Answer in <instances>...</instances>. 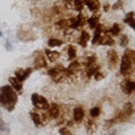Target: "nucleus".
<instances>
[{
    "mask_svg": "<svg viewBox=\"0 0 135 135\" xmlns=\"http://www.w3.org/2000/svg\"><path fill=\"white\" fill-rule=\"evenodd\" d=\"M114 134H115V132H113V133H111L110 135H114Z\"/></svg>",
    "mask_w": 135,
    "mask_h": 135,
    "instance_id": "58836bf2",
    "label": "nucleus"
},
{
    "mask_svg": "<svg viewBox=\"0 0 135 135\" xmlns=\"http://www.w3.org/2000/svg\"><path fill=\"white\" fill-rule=\"evenodd\" d=\"M84 3L88 6L90 11H96L100 9V3L98 0H84Z\"/></svg>",
    "mask_w": 135,
    "mask_h": 135,
    "instance_id": "0eeeda50",
    "label": "nucleus"
},
{
    "mask_svg": "<svg viewBox=\"0 0 135 135\" xmlns=\"http://www.w3.org/2000/svg\"><path fill=\"white\" fill-rule=\"evenodd\" d=\"M32 72V69L30 68H27L26 69H19L15 71V76L19 81H24L27 78L29 77V75Z\"/></svg>",
    "mask_w": 135,
    "mask_h": 135,
    "instance_id": "20e7f679",
    "label": "nucleus"
},
{
    "mask_svg": "<svg viewBox=\"0 0 135 135\" xmlns=\"http://www.w3.org/2000/svg\"><path fill=\"white\" fill-rule=\"evenodd\" d=\"M123 112L127 117H129L132 116V114H133V105H132L131 102H127V103L125 104L124 110H123Z\"/></svg>",
    "mask_w": 135,
    "mask_h": 135,
    "instance_id": "2eb2a0df",
    "label": "nucleus"
},
{
    "mask_svg": "<svg viewBox=\"0 0 135 135\" xmlns=\"http://www.w3.org/2000/svg\"><path fill=\"white\" fill-rule=\"evenodd\" d=\"M1 36H3V33L0 31V37H1Z\"/></svg>",
    "mask_w": 135,
    "mask_h": 135,
    "instance_id": "4c0bfd02",
    "label": "nucleus"
},
{
    "mask_svg": "<svg viewBox=\"0 0 135 135\" xmlns=\"http://www.w3.org/2000/svg\"><path fill=\"white\" fill-rule=\"evenodd\" d=\"M86 127H87V131L89 132V133H92L96 130V124L93 121L89 120L88 123H86Z\"/></svg>",
    "mask_w": 135,
    "mask_h": 135,
    "instance_id": "f3484780",
    "label": "nucleus"
},
{
    "mask_svg": "<svg viewBox=\"0 0 135 135\" xmlns=\"http://www.w3.org/2000/svg\"><path fill=\"white\" fill-rule=\"evenodd\" d=\"M120 44H121V46H123V47H126L127 46V44H128V38H127V36L126 35H122Z\"/></svg>",
    "mask_w": 135,
    "mask_h": 135,
    "instance_id": "c85d7f7f",
    "label": "nucleus"
},
{
    "mask_svg": "<svg viewBox=\"0 0 135 135\" xmlns=\"http://www.w3.org/2000/svg\"><path fill=\"white\" fill-rule=\"evenodd\" d=\"M56 25L58 26L59 28H66V27L69 26V22L66 19H60L59 21L56 23Z\"/></svg>",
    "mask_w": 135,
    "mask_h": 135,
    "instance_id": "a878e982",
    "label": "nucleus"
},
{
    "mask_svg": "<svg viewBox=\"0 0 135 135\" xmlns=\"http://www.w3.org/2000/svg\"><path fill=\"white\" fill-rule=\"evenodd\" d=\"M30 117H31L34 123H35L36 126H39L40 124V118L39 114H37L36 112H30Z\"/></svg>",
    "mask_w": 135,
    "mask_h": 135,
    "instance_id": "412c9836",
    "label": "nucleus"
},
{
    "mask_svg": "<svg viewBox=\"0 0 135 135\" xmlns=\"http://www.w3.org/2000/svg\"><path fill=\"white\" fill-rule=\"evenodd\" d=\"M133 62H132L126 56H123V59H122L121 69H120L121 73L124 74V75L129 73L131 71L133 70Z\"/></svg>",
    "mask_w": 135,
    "mask_h": 135,
    "instance_id": "f03ea898",
    "label": "nucleus"
},
{
    "mask_svg": "<svg viewBox=\"0 0 135 135\" xmlns=\"http://www.w3.org/2000/svg\"><path fill=\"white\" fill-rule=\"evenodd\" d=\"M121 86L123 88V90L125 93L130 94L133 92L135 89V83L131 80H125L123 83V84H121Z\"/></svg>",
    "mask_w": 135,
    "mask_h": 135,
    "instance_id": "39448f33",
    "label": "nucleus"
},
{
    "mask_svg": "<svg viewBox=\"0 0 135 135\" xmlns=\"http://www.w3.org/2000/svg\"><path fill=\"white\" fill-rule=\"evenodd\" d=\"M98 20H99V16H92L91 18H90L89 19L87 20L88 23L90 26L91 29H94L96 28V26L98 25Z\"/></svg>",
    "mask_w": 135,
    "mask_h": 135,
    "instance_id": "dca6fc26",
    "label": "nucleus"
},
{
    "mask_svg": "<svg viewBox=\"0 0 135 135\" xmlns=\"http://www.w3.org/2000/svg\"><path fill=\"white\" fill-rule=\"evenodd\" d=\"M34 65L36 69H40V68H47V63L46 61L42 55H38L35 59V62H34Z\"/></svg>",
    "mask_w": 135,
    "mask_h": 135,
    "instance_id": "423d86ee",
    "label": "nucleus"
},
{
    "mask_svg": "<svg viewBox=\"0 0 135 135\" xmlns=\"http://www.w3.org/2000/svg\"><path fill=\"white\" fill-rule=\"evenodd\" d=\"M98 44H101V45H106V46H112L114 44V40H113V39L111 38V36H107L106 34V35L103 36H100Z\"/></svg>",
    "mask_w": 135,
    "mask_h": 135,
    "instance_id": "9b49d317",
    "label": "nucleus"
},
{
    "mask_svg": "<svg viewBox=\"0 0 135 135\" xmlns=\"http://www.w3.org/2000/svg\"><path fill=\"white\" fill-rule=\"evenodd\" d=\"M76 21H77L78 24H79V26H83L84 24H85L86 19L84 18V16L81 15V14H79V15H78V17L76 18Z\"/></svg>",
    "mask_w": 135,
    "mask_h": 135,
    "instance_id": "cd10ccee",
    "label": "nucleus"
},
{
    "mask_svg": "<svg viewBox=\"0 0 135 135\" xmlns=\"http://www.w3.org/2000/svg\"><path fill=\"white\" fill-rule=\"evenodd\" d=\"M123 21L125 23H127L132 28L134 29L135 27V20H134V12H130L127 14L126 18L124 19Z\"/></svg>",
    "mask_w": 135,
    "mask_h": 135,
    "instance_id": "f8f14e48",
    "label": "nucleus"
},
{
    "mask_svg": "<svg viewBox=\"0 0 135 135\" xmlns=\"http://www.w3.org/2000/svg\"><path fill=\"white\" fill-rule=\"evenodd\" d=\"M107 57H108V65H109L111 69H116L118 63V55L116 52V51L114 50H110L107 52Z\"/></svg>",
    "mask_w": 135,
    "mask_h": 135,
    "instance_id": "7ed1b4c3",
    "label": "nucleus"
},
{
    "mask_svg": "<svg viewBox=\"0 0 135 135\" xmlns=\"http://www.w3.org/2000/svg\"><path fill=\"white\" fill-rule=\"evenodd\" d=\"M109 9H110V5L109 4H106V5H104V7H103V9H104L105 12H108Z\"/></svg>",
    "mask_w": 135,
    "mask_h": 135,
    "instance_id": "c9c22d12",
    "label": "nucleus"
},
{
    "mask_svg": "<svg viewBox=\"0 0 135 135\" xmlns=\"http://www.w3.org/2000/svg\"><path fill=\"white\" fill-rule=\"evenodd\" d=\"M46 56L48 57V59L51 61V62H54L59 58L60 57V54L59 52H54V51H50V50H46Z\"/></svg>",
    "mask_w": 135,
    "mask_h": 135,
    "instance_id": "4468645a",
    "label": "nucleus"
},
{
    "mask_svg": "<svg viewBox=\"0 0 135 135\" xmlns=\"http://www.w3.org/2000/svg\"><path fill=\"white\" fill-rule=\"evenodd\" d=\"M90 35H89V33L86 32V31H82L81 32V36H80V39H82L84 40V42H88V40H90Z\"/></svg>",
    "mask_w": 135,
    "mask_h": 135,
    "instance_id": "473e14b6",
    "label": "nucleus"
},
{
    "mask_svg": "<svg viewBox=\"0 0 135 135\" xmlns=\"http://www.w3.org/2000/svg\"><path fill=\"white\" fill-rule=\"evenodd\" d=\"M65 1H66L67 3H71L72 1H73V0H65Z\"/></svg>",
    "mask_w": 135,
    "mask_h": 135,
    "instance_id": "e433bc0d",
    "label": "nucleus"
},
{
    "mask_svg": "<svg viewBox=\"0 0 135 135\" xmlns=\"http://www.w3.org/2000/svg\"><path fill=\"white\" fill-rule=\"evenodd\" d=\"M18 101V96L10 85L0 88V106L9 111H12Z\"/></svg>",
    "mask_w": 135,
    "mask_h": 135,
    "instance_id": "f257e3e1",
    "label": "nucleus"
},
{
    "mask_svg": "<svg viewBox=\"0 0 135 135\" xmlns=\"http://www.w3.org/2000/svg\"><path fill=\"white\" fill-rule=\"evenodd\" d=\"M100 109L97 106L93 107L92 109L90 110V115H91V117H97L100 115Z\"/></svg>",
    "mask_w": 135,
    "mask_h": 135,
    "instance_id": "bb28decb",
    "label": "nucleus"
},
{
    "mask_svg": "<svg viewBox=\"0 0 135 135\" xmlns=\"http://www.w3.org/2000/svg\"><path fill=\"white\" fill-rule=\"evenodd\" d=\"M124 56H126L127 57H128L132 62L134 63L135 61V52L132 49H127L124 52Z\"/></svg>",
    "mask_w": 135,
    "mask_h": 135,
    "instance_id": "6ab92c4d",
    "label": "nucleus"
},
{
    "mask_svg": "<svg viewBox=\"0 0 135 135\" xmlns=\"http://www.w3.org/2000/svg\"><path fill=\"white\" fill-rule=\"evenodd\" d=\"M108 31H109L112 36H117L121 31V28H120V26L118 24H114L113 26L111 27Z\"/></svg>",
    "mask_w": 135,
    "mask_h": 135,
    "instance_id": "a211bd4d",
    "label": "nucleus"
},
{
    "mask_svg": "<svg viewBox=\"0 0 135 135\" xmlns=\"http://www.w3.org/2000/svg\"><path fill=\"white\" fill-rule=\"evenodd\" d=\"M99 69H100L99 66H92V67L89 68V70H88V73H87V76L90 78V76L94 75L96 72H98Z\"/></svg>",
    "mask_w": 135,
    "mask_h": 135,
    "instance_id": "b1692460",
    "label": "nucleus"
},
{
    "mask_svg": "<svg viewBox=\"0 0 135 135\" xmlns=\"http://www.w3.org/2000/svg\"><path fill=\"white\" fill-rule=\"evenodd\" d=\"M38 99H39V95L36 93H34L31 96V101L34 106H36L37 103H38Z\"/></svg>",
    "mask_w": 135,
    "mask_h": 135,
    "instance_id": "7c9ffc66",
    "label": "nucleus"
},
{
    "mask_svg": "<svg viewBox=\"0 0 135 135\" xmlns=\"http://www.w3.org/2000/svg\"><path fill=\"white\" fill-rule=\"evenodd\" d=\"M36 107L38 108V109H48L49 106H48V104H47V100L46 98L39 96L38 103H37Z\"/></svg>",
    "mask_w": 135,
    "mask_h": 135,
    "instance_id": "ddd939ff",
    "label": "nucleus"
},
{
    "mask_svg": "<svg viewBox=\"0 0 135 135\" xmlns=\"http://www.w3.org/2000/svg\"><path fill=\"white\" fill-rule=\"evenodd\" d=\"M94 75H95V79H96V80H97V81H99L105 78V74L102 73H99V72H96Z\"/></svg>",
    "mask_w": 135,
    "mask_h": 135,
    "instance_id": "72a5a7b5",
    "label": "nucleus"
},
{
    "mask_svg": "<svg viewBox=\"0 0 135 135\" xmlns=\"http://www.w3.org/2000/svg\"><path fill=\"white\" fill-rule=\"evenodd\" d=\"M73 1H74V4H75V9L78 10V11H80L83 9L84 0H73Z\"/></svg>",
    "mask_w": 135,
    "mask_h": 135,
    "instance_id": "393cba45",
    "label": "nucleus"
},
{
    "mask_svg": "<svg viewBox=\"0 0 135 135\" xmlns=\"http://www.w3.org/2000/svg\"><path fill=\"white\" fill-rule=\"evenodd\" d=\"M121 7H122V4H121V2H120V0H119V1H118L117 3H115V4L113 5V7H112V8H113V9H120Z\"/></svg>",
    "mask_w": 135,
    "mask_h": 135,
    "instance_id": "f704fd0d",
    "label": "nucleus"
},
{
    "mask_svg": "<svg viewBox=\"0 0 135 135\" xmlns=\"http://www.w3.org/2000/svg\"><path fill=\"white\" fill-rule=\"evenodd\" d=\"M9 83L11 84V87L13 89H15L17 91H20L22 90V82L19 81L17 78H14V77H10L9 79Z\"/></svg>",
    "mask_w": 135,
    "mask_h": 135,
    "instance_id": "6e6552de",
    "label": "nucleus"
},
{
    "mask_svg": "<svg viewBox=\"0 0 135 135\" xmlns=\"http://www.w3.org/2000/svg\"><path fill=\"white\" fill-rule=\"evenodd\" d=\"M96 57L95 56H90L87 58V61L85 63V66L86 68H90L94 65V63H96Z\"/></svg>",
    "mask_w": 135,
    "mask_h": 135,
    "instance_id": "4be33fe9",
    "label": "nucleus"
},
{
    "mask_svg": "<svg viewBox=\"0 0 135 135\" xmlns=\"http://www.w3.org/2000/svg\"><path fill=\"white\" fill-rule=\"evenodd\" d=\"M48 111H49V115L52 118H57L59 116V107L57 104H52L51 106L48 107Z\"/></svg>",
    "mask_w": 135,
    "mask_h": 135,
    "instance_id": "9d476101",
    "label": "nucleus"
},
{
    "mask_svg": "<svg viewBox=\"0 0 135 135\" xmlns=\"http://www.w3.org/2000/svg\"><path fill=\"white\" fill-rule=\"evenodd\" d=\"M63 44V42L62 40H60L58 39H50L48 40V46H52V47H54V46H60L61 45Z\"/></svg>",
    "mask_w": 135,
    "mask_h": 135,
    "instance_id": "aec40b11",
    "label": "nucleus"
},
{
    "mask_svg": "<svg viewBox=\"0 0 135 135\" xmlns=\"http://www.w3.org/2000/svg\"><path fill=\"white\" fill-rule=\"evenodd\" d=\"M84 116V111L82 107L78 106L73 110V118L76 122H80Z\"/></svg>",
    "mask_w": 135,
    "mask_h": 135,
    "instance_id": "1a4fd4ad",
    "label": "nucleus"
},
{
    "mask_svg": "<svg viewBox=\"0 0 135 135\" xmlns=\"http://www.w3.org/2000/svg\"><path fill=\"white\" fill-rule=\"evenodd\" d=\"M76 57V49L75 46H69V59H73Z\"/></svg>",
    "mask_w": 135,
    "mask_h": 135,
    "instance_id": "5701e85b",
    "label": "nucleus"
},
{
    "mask_svg": "<svg viewBox=\"0 0 135 135\" xmlns=\"http://www.w3.org/2000/svg\"><path fill=\"white\" fill-rule=\"evenodd\" d=\"M59 133L61 135H73L72 133L66 127H61L59 129Z\"/></svg>",
    "mask_w": 135,
    "mask_h": 135,
    "instance_id": "2f4dec72",
    "label": "nucleus"
},
{
    "mask_svg": "<svg viewBox=\"0 0 135 135\" xmlns=\"http://www.w3.org/2000/svg\"><path fill=\"white\" fill-rule=\"evenodd\" d=\"M115 123H116V121H115L114 118L111 120H107L106 123H105V125H104L105 129H109V128L112 127Z\"/></svg>",
    "mask_w": 135,
    "mask_h": 135,
    "instance_id": "c756f323",
    "label": "nucleus"
}]
</instances>
